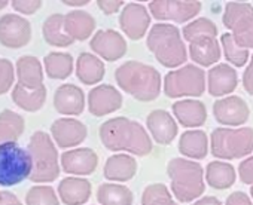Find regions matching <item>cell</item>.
I'll list each match as a JSON object with an SVG mask.
<instances>
[{
	"label": "cell",
	"instance_id": "6da1fadb",
	"mask_svg": "<svg viewBox=\"0 0 253 205\" xmlns=\"http://www.w3.org/2000/svg\"><path fill=\"white\" fill-rule=\"evenodd\" d=\"M100 138L107 150L128 152L137 156H146L152 152V140L145 128L128 118H112L101 124Z\"/></svg>",
	"mask_w": 253,
	"mask_h": 205
},
{
	"label": "cell",
	"instance_id": "7a4b0ae2",
	"mask_svg": "<svg viewBox=\"0 0 253 205\" xmlns=\"http://www.w3.org/2000/svg\"><path fill=\"white\" fill-rule=\"evenodd\" d=\"M116 83L122 91L139 101H154L161 92L160 71L140 61H126L115 71Z\"/></svg>",
	"mask_w": 253,
	"mask_h": 205
},
{
	"label": "cell",
	"instance_id": "3957f363",
	"mask_svg": "<svg viewBox=\"0 0 253 205\" xmlns=\"http://www.w3.org/2000/svg\"><path fill=\"white\" fill-rule=\"evenodd\" d=\"M146 45L164 67L173 68L188 60L186 46L180 37V32L173 24H155L148 34Z\"/></svg>",
	"mask_w": 253,
	"mask_h": 205
},
{
	"label": "cell",
	"instance_id": "277c9868",
	"mask_svg": "<svg viewBox=\"0 0 253 205\" xmlns=\"http://www.w3.org/2000/svg\"><path fill=\"white\" fill-rule=\"evenodd\" d=\"M171 192L179 202H191L204 193V170L198 162L174 158L167 165Z\"/></svg>",
	"mask_w": 253,
	"mask_h": 205
},
{
	"label": "cell",
	"instance_id": "5b68a950",
	"mask_svg": "<svg viewBox=\"0 0 253 205\" xmlns=\"http://www.w3.org/2000/svg\"><path fill=\"white\" fill-rule=\"evenodd\" d=\"M27 150L33 159L30 180L35 183H51L60 175V161L57 147L43 131H36L29 141Z\"/></svg>",
	"mask_w": 253,
	"mask_h": 205
},
{
	"label": "cell",
	"instance_id": "8992f818",
	"mask_svg": "<svg viewBox=\"0 0 253 205\" xmlns=\"http://www.w3.org/2000/svg\"><path fill=\"white\" fill-rule=\"evenodd\" d=\"M210 149L214 158L238 159L253 152V130L243 128H216L210 137Z\"/></svg>",
	"mask_w": 253,
	"mask_h": 205
},
{
	"label": "cell",
	"instance_id": "52a82bcc",
	"mask_svg": "<svg viewBox=\"0 0 253 205\" xmlns=\"http://www.w3.org/2000/svg\"><path fill=\"white\" fill-rule=\"evenodd\" d=\"M33 159L18 143L0 144V186L11 187L30 178Z\"/></svg>",
	"mask_w": 253,
	"mask_h": 205
},
{
	"label": "cell",
	"instance_id": "ba28073f",
	"mask_svg": "<svg viewBox=\"0 0 253 205\" xmlns=\"http://www.w3.org/2000/svg\"><path fill=\"white\" fill-rule=\"evenodd\" d=\"M206 89V73L192 64L170 71L164 79V92L170 98L201 97Z\"/></svg>",
	"mask_w": 253,
	"mask_h": 205
},
{
	"label": "cell",
	"instance_id": "9c48e42d",
	"mask_svg": "<svg viewBox=\"0 0 253 205\" xmlns=\"http://www.w3.org/2000/svg\"><path fill=\"white\" fill-rule=\"evenodd\" d=\"M223 24L235 40L244 49L253 48V6L247 2H229L225 6Z\"/></svg>",
	"mask_w": 253,
	"mask_h": 205
},
{
	"label": "cell",
	"instance_id": "30bf717a",
	"mask_svg": "<svg viewBox=\"0 0 253 205\" xmlns=\"http://www.w3.org/2000/svg\"><path fill=\"white\" fill-rule=\"evenodd\" d=\"M201 2H174V0H154L149 3V12L160 21L186 23L201 11Z\"/></svg>",
	"mask_w": 253,
	"mask_h": 205
},
{
	"label": "cell",
	"instance_id": "8fae6325",
	"mask_svg": "<svg viewBox=\"0 0 253 205\" xmlns=\"http://www.w3.org/2000/svg\"><path fill=\"white\" fill-rule=\"evenodd\" d=\"M32 40V24L21 15L6 14L0 18V43L9 49H20Z\"/></svg>",
	"mask_w": 253,
	"mask_h": 205
},
{
	"label": "cell",
	"instance_id": "7c38bea8",
	"mask_svg": "<svg viewBox=\"0 0 253 205\" xmlns=\"http://www.w3.org/2000/svg\"><path fill=\"white\" fill-rule=\"evenodd\" d=\"M214 119L228 127H240L247 122L250 116V109L247 102L237 95H231L226 98H220L213 104Z\"/></svg>",
	"mask_w": 253,
	"mask_h": 205
},
{
	"label": "cell",
	"instance_id": "4fadbf2b",
	"mask_svg": "<svg viewBox=\"0 0 253 205\" xmlns=\"http://www.w3.org/2000/svg\"><path fill=\"white\" fill-rule=\"evenodd\" d=\"M119 26L122 32L133 40H139L145 36L151 26L149 9L140 3L125 5L119 15Z\"/></svg>",
	"mask_w": 253,
	"mask_h": 205
},
{
	"label": "cell",
	"instance_id": "5bb4252c",
	"mask_svg": "<svg viewBox=\"0 0 253 205\" xmlns=\"http://www.w3.org/2000/svg\"><path fill=\"white\" fill-rule=\"evenodd\" d=\"M91 49L106 61H118L126 52V42L116 30H98L91 42Z\"/></svg>",
	"mask_w": 253,
	"mask_h": 205
},
{
	"label": "cell",
	"instance_id": "9a60e30c",
	"mask_svg": "<svg viewBox=\"0 0 253 205\" xmlns=\"http://www.w3.org/2000/svg\"><path fill=\"white\" fill-rule=\"evenodd\" d=\"M122 106V95L112 85H100L88 94V109L89 113L100 118L116 112Z\"/></svg>",
	"mask_w": 253,
	"mask_h": 205
},
{
	"label": "cell",
	"instance_id": "2e32d148",
	"mask_svg": "<svg viewBox=\"0 0 253 205\" xmlns=\"http://www.w3.org/2000/svg\"><path fill=\"white\" fill-rule=\"evenodd\" d=\"M51 134L57 146L67 149L79 146L86 138L88 130L81 121H76L73 118H61L54 121V124L51 125Z\"/></svg>",
	"mask_w": 253,
	"mask_h": 205
},
{
	"label": "cell",
	"instance_id": "e0dca14e",
	"mask_svg": "<svg viewBox=\"0 0 253 205\" xmlns=\"http://www.w3.org/2000/svg\"><path fill=\"white\" fill-rule=\"evenodd\" d=\"M98 156L92 149L79 147L67 150L61 155L63 171L73 175H89L97 170Z\"/></svg>",
	"mask_w": 253,
	"mask_h": 205
},
{
	"label": "cell",
	"instance_id": "ac0fdd59",
	"mask_svg": "<svg viewBox=\"0 0 253 205\" xmlns=\"http://www.w3.org/2000/svg\"><path fill=\"white\" fill-rule=\"evenodd\" d=\"M54 107L58 113L66 116L81 115L85 109L84 91L73 83H64L58 86L54 94Z\"/></svg>",
	"mask_w": 253,
	"mask_h": 205
},
{
	"label": "cell",
	"instance_id": "d6986e66",
	"mask_svg": "<svg viewBox=\"0 0 253 205\" xmlns=\"http://www.w3.org/2000/svg\"><path fill=\"white\" fill-rule=\"evenodd\" d=\"M17 76L18 83L21 88L29 91L42 89L43 85V67L42 63L32 55L20 57L17 61Z\"/></svg>",
	"mask_w": 253,
	"mask_h": 205
},
{
	"label": "cell",
	"instance_id": "ffe728a7",
	"mask_svg": "<svg viewBox=\"0 0 253 205\" xmlns=\"http://www.w3.org/2000/svg\"><path fill=\"white\" fill-rule=\"evenodd\" d=\"M207 88L210 95L223 97L231 94L238 85L237 71L228 64H217L207 73Z\"/></svg>",
	"mask_w": 253,
	"mask_h": 205
},
{
	"label": "cell",
	"instance_id": "44dd1931",
	"mask_svg": "<svg viewBox=\"0 0 253 205\" xmlns=\"http://www.w3.org/2000/svg\"><path fill=\"white\" fill-rule=\"evenodd\" d=\"M146 125L158 144H170L177 136V124L166 110H154L148 115Z\"/></svg>",
	"mask_w": 253,
	"mask_h": 205
},
{
	"label": "cell",
	"instance_id": "7402d4cb",
	"mask_svg": "<svg viewBox=\"0 0 253 205\" xmlns=\"http://www.w3.org/2000/svg\"><path fill=\"white\" fill-rule=\"evenodd\" d=\"M173 113L186 128H197L206 124L207 110L200 100H180L173 104Z\"/></svg>",
	"mask_w": 253,
	"mask_h": 205
},
{
	"label": "cell",
	"instance_id": "603a6c76",
	"mask_svg": "<svg viewBox=\"0 0 253 205\" xmlns=\"http://www.w3.org/2000/svg\"><path fill=\"white\" fill-rule=\"evenodd\" d=\"M137 172V161L125 153L110 156L106 164L103 174L109 181H128Z\"/></svg>",
	"mask_w": 253,
	"mask_h": 205
},
{
	"label": "cell",
	"instance_id": "cb8c5ba5",
	"mask_svg": "<svg viewBox=\"0 0 253 205\" xmlns=\"http://www.w3.org/2000/svg\"><path fill=\"white\" fill-rule=\"evenodd\" d=\"M58 195L66 205H82L91 196V183L81 177H66L58 184Z\"/></svg>",
	"mask_w": 253,
	"mask_h": 205
},
{
	"label": "cell",
	"instance_id": "d4e9b609",
	"mask_svg": "<svg viewBox=\"0 0 253 205\" xmlns=\"http://www.w3.org/2000/svg\"><path fill=\"white\" fill-rule=\"evenodd\" d=\"M64 27L73 40L82 42L92 34L95 29V20L85 11H72L64 15Z\"/></svg>",
	"mask_w": 253,
	"mask_h": 205
},
{
	"label": "cell",
	"instance_id": "484cf974",
	"mask_svg": "<svg viewBox=\"0 0 253 205\" xmlns=\"http://www.w3.org/2000/svg\"><path fill=\"white\" fill-rule=\"evenodd\" d=\"M189 55L192 61L203 67H209L219 61L220 46L216 37H200L189 42Z\"/></svg>",
	"mask_w": 253,
	"mask_h": 205
},
{
	"label": "cell",
	"instance_id": "4316f807",
	"mask_svg": "<svg viewBox=\"0 0 253 205\" xmlns=\"http://www.w3.org/2000/svg\"><path fill=\"white\" fill-rule=\"evenodd\" d=\"M76 76L84 85H95L104 77V64L97 55L82 52L76 61Z\"/></svg>",
	"mask_w": 253,
	"mask_h": 205
},
{
	"label": "cell",
	"instance_id": "83f0119b",
	"mask_svg": "<svg viewBox=\"0 0 253 205\" xmlns=\"http://www.w3.org/2000/svg\"><path fill=\"white\" fill-rule=\"evenodd\" d=\"M42 33H43V39L51 46L66 48V46H70L75 42L67 34V32H66V27H64V15H61V14L49 15L45 20L43 26H42Z\"/></svg>",
	"mask_w": 253,
	"mask_h": 205
},
{
	"label": "cell",
	"instance_id": "f1b7e54d",
	"mask_svg": "<svg viewBox=\"0 0 253 205\" xmlns=\"http://www.w3.org/2000/svg\"><path fill=\"white\" fill-rule=\"evenodd\" d=\"M97 201L100 205H133V192L118 183H103L97 189Z\"/></svg>",
	"mask_w": 253,
	"mask_h": 205
},
{
	"label": "cell",
	"instance_id": "f546056e",
	"mask_svg": "<svg viewBox=\"0 0 253 205\" xmlns=\"http://www.w3.org/2000/svg\"><path fill=\"white\" fill-rule=\"evenodd\" d=\"M209 150L207 144V136L200 131V130H192V131H185L180 136L179 140V152L192 159H203L206 158Z\"/></svg>",
	"mask_w": 253,
	"mask_h": 205
},
{
	"label": "cell",
	"instance_id": "4dcf8cb0",
	"mask_svg": "<svg viewBox=\"0 0 253 205\" xmlns=\"http://www.w3.org/2000/svg\"><path fill=\"white\" fill-rule=\"evenodd\" d=\"M206 181L213 189H228L235 183V170L228 162L213 161L206 168Z\"/></svg>",
	"mask_w": 253,
	"mask_h": 205
},
{
	"label": "cell",
	"instance_id": "1f68e13d",
	"mask_svg": "<svg viewBox=\"0 0 253 205\" xmlns=\"http://www.w3.org/2000/svg\"><path fill=\"white\" fill-rule=\"evenodd\" d=\"M26 128L24 118L12 110L5 109L0 113V144L17 143Z\"/></svg>",
	"mask_w": 253,
	"mask_h": 205
},
{
	"label": "cell",
	"instance_id": "d6a6232c",
	"mask_svg": "<svg viewBox=\"0 0 253 205\" xmlns=\"http://www.w3.org/2000/svg\"><path fill=\"white\" fill-rule=\"evenodd\" d=\"M46 94H48L46 86L38 91H29L21 88L20 85H15L12 89V100L20 109L26 112H38L45 104Z\"/></svg>",
	"mask_w": 253,
	"mask_h": 205
},
{
	"label": "cell",
	"instance_id": "836d02e7",
	"mask_svg": "<svg viewBox=\"0 0 253 205\" xmlns=\"http://www.w3.org/2000/svg\"><path fill=\"white\" fill-rule=\"evenodd\" d=\"M43 66L48 77L63 80L73 71V57L67 52H51L45 57Z\"/></svg>",
	"mask_w": 253,
	"mask_h": 205
},
{
	"label": "cell",
	"instance_id": "e575fe53",
	"mask_svg": "<svg viewBox=\"0 0 253 205\" xmlns=\"http://www.w3.org/2000/svg\"><path fill=\"white\" fill-rule=\"evenodd\" d=\"M142 205H179V204L173 199L166 184L154 183L143 190Z\"/></svg>",
	"mask_w": 253,
	"mask_h": 205
},
{
	"label": "cell",
	"instance_id": "d590c367",
	"mask_svg": "<svg viewBox=\"0 0 253 205\" xmlns=\"http://www.w3.org/2000/svg\"><path fill=\"white\" fill-rule=\"evenodd\" d=\"M217 27L209 18H198L183 27V37L188 42H192L200 37H216Z\"/></svg>",
	"mask_w": 253,
	"mask_h": 205
},
{
	"label": "cell",
	"instance_id": "8d00e7d4",
	"mask_svg": "<svg viewBox=\"0 0 253 205\" xmlns=\"http://www.w3.org/2000/svg\"><path fill=\"white\" fill-rule=\"evenodd\" d=\"M220 43H222V49L225 52L226 60L229 63H232L235 67H243L247 63L249 51L238 46L231 33H223L222 37H220Z\"/></svg>",
	"mask_w": 253,
	"mask_h": 205
},
{
	"label": "cell",
	"instance_id": "74e56055",
	"mask_svg": "<svg viewBox=\"0 0 253 205\" xmlns=\"http://www.w3.org/2000/svg\"><path fill=\"white\" fill-rule=\"evenodd\" d=\"M27 205H60L58 196L51 186H33L26 195Z\"/></svg>",
	"mask_w": 253,
	"mask_h": 205
},
{
	"label": "cell",
	"instance_id": "f35d334b",
	"mask_svg": "<svg viewBox=\"0 0 253 205\" xmlns=\"http://www.w3.org/2000/svg\"><path fill=\"white\" fill-rule=\"evenodd\" d=\"M14 79H15L14 64L6 58H0V95L6 94L12 88Z\"/></svg>",
	"mask_w": 253,
	"mask_h": 205
},
{
	"label": "cell",
	"instance_id": "ab89813d",
	"mask_svg": "<svg viewBox=\"0 0 253 205\" xmlns=\"http://www.w3.org/2000/svg\"><path fill=\"white\" fill-rule=\"evenodd\" d=\"M11 6L23 15H32L42 8V2L41 0H14L11 2Z\"/></svg>",
	"mask_w": 253,
	"mask_h": 205
},
{
	"label": "cell",
	"instance_id": "60d3db41",
	"mask_svg": "<svg viewBox=\"0 0 253 205\" xmlns=\"http://www.w3.org/2000/svg\"><path fill=\"white\" fill-rule=\"evenodd\" d=\"M238 172H240V178L243 183L246 184H253V156L244 159L240 167H238Z\"/></svg>",
	"mask_w": 253,
	"mask_h": 205
},
{
	"label": "cell",
	"instance_id": "b9f144b4",
	"mask_svg": "<svg viewBox=\"0 0 253 205\" xmlns=\"http://www.w3.org/2000/svg\"><path fill=\"white\" fill-rule=\"evenodd\" d=\"M125 2L122 0H98L97 2V6L106 14V15H112V14H116L122 6H124Z\"/></svg>",
	"mask_w": 253,
	"mask_h": 205
},
{
	"label": "cell",
	"instance_id": "7bdbcfd3",
	"mask_svg": "<svg viewBox=\"0 0 253 205\" xmlns=\"http://www.w3.org/2000/svg\"><path fill=\"white\" fill-rule=\"evenodd\" d=\"M225 205H253V204L249 195H246L244 192H234L228 196Z\"/></svg>",
	"mask_w": 253,
	"mask_h": 205
},
{
	"label": "cell",
	"instance_id": "ee69618b",
	"mask_svg": "<svg viewBox=\"0 0 253 205\" xmlns=\"http://www.w3.org/2000/svg\"><path fill=\"white\" fill-rule=\"evenodd\" d=\"M243 86L247 94L253 95V55H252V60L243 74Z\"/></svg>",
	"mask_w": 253,
	"mask_h": 205
},
{
	"label": "cell",
	"instance_id": "f6af8a7d",
	"mask_svg": "<svg viewBox=\"0 0 253 205\" xmlns=\"http://www.w3.org/2000/svg\"><path fill=\"white\" fill-rule=\"evenodd\" d=\"M0 205H23V204L14 193L8 190H2L0 192Z\"/></svg>",
	"mask_w": 253,
	"mask_h": 205
},
{
	"label": "cell",
	"instance_id": "bcb514c9",
	"mask_svg": "<svg viewBox=\"0 0 253 205\" xmlns=\"http://www.w3.org/2000/svg\"><path fill=\"white\" fill-rule=\"evenodd\" d=\"M192 205H222V204H220V201H219L217 198H214V196H204V198H201L200 201H197V202L192 204Z\"/></svg>",
	"mask_w": 253,
	"mask_h": 205
},
{
	"label": "cell",
	"instance_id": "7dc6e473",
	"mask_svg": "<svg viewBox=\"0 0 253 205\" xmlns=\"http://www.w3.org/2000/svg\"><path fill=\"white\" fill-rule=\"evenodd\" d=\"M63 3L67 6H85L89 3V0H64Z\"/></svg>",
	"mask_w": 253,
	"mask_h": 205
},
{
	"label": "cell",
	"instance_id": "c3c4849f",
	"mask_svg": "<svg viewBox=\"0 0 253 205\" xmlns=\"http://www.w3.org/2000/svg\"><path fill=\"white\" fill-rule=\"evenodd\" d=\"M11 2H8V0H0V9H3L9 5Z\"/></svg>",
	"mask_w": 253,
	"mask_h": 205
},
{
	"label": "cell",
	"instance_id": "681fc988",
	"mask_svg": "<svg viewBox=\"0 0 253 205\" xmlns=\"http://www.w3.org/2000/svg\"><path fill=\"white\" fill-rule=\"evenodd\" d=\"M250 195H252V199H253V184L250 186Z\"/></svg>",
	"mask_w": 253,
	"mask_h": 205
}]
</instances>
